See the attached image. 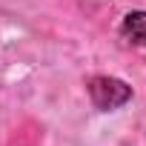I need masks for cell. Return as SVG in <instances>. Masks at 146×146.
I'll return each mask as SVG.
<instances>
[{"instance_id": "cell-1", "label": "cell", "mask_w": 146, "mask_h": 146, "mask_svg": "<svg viewBox=\"0 0 146 146\" xmlns=\"http://www.w3.org/2000/svg\"><path fill=\"white\" fill-rule=\"evenodd\" d=\"M86 92H89V100L95 109L100 112H115L120 106H126L132 100V86L120 78H112V75H95L86 80Z\"/></svg>"}, {"instance_id": "cell-2", "label": "cell", "mask_w": 146, "mask_h": 146, "mask_svg": "<svg viewBox=\"0 0 146 146\" xmlns=\"http://www.w3.org/2000/svg\"><path fill=\"white\" fill-rule=\"evenodd\" d=\"M120 35H123L132 46H143V49H146V12H143V9H135V12L123 15Z\"/></svg>"}]
</instances>
